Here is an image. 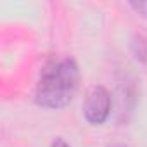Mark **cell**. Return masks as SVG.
<instances>
[{"mask_svg": "<svg viewBox=\"0 0 147 147\" xmlns=\"http://www.w3.org/2000/svg\"><path fill=\"white\" fill-rule=\"evenodd\" d=\"M78 82L80 69L75 61L69 57L52 59L40 75L35 100L38 106L49 109H61L67 106L75 97Z\"/></svg>", "mask_w": 147, "mask_h": 147, "instance_id": "6da1fadb", "label": "cell"}, {"mask_svg": "<svg viewBox=\"0 0 147 147\" xmlns=\"http://www.w3.org/2000/svg\"><path fill=\"white\" fill-rule=\"evenodd\" d=\"M111 111V95L104 87H92L87 92L85 104H83V114L85 119L92 125H102Z\"/></svg>", "mask_w": 147, "mask_h": 147, "instance_id": "7a4b0ae2", "label": "cell"}, {"mask_svg": "<svg viewBox=\"0 0 147 147\" xmlns=\"http://www.w3.org/2000/svg\"><path fill=\"white\" fill-rule=\"evenodd\" d=\"M130 49H131V54L137 61L140 62H147V40L144 35L140 33H135L131 36V42H130Z\"/></svg>", "mask_w": 147, "mask_h": 147, "instance_id": "3957f363", "label": "cell"}, {"mask_svg": "<svg viewBox=\"0 0 147 147\" xmlns=\"http://www.w3.org/2000/svg\"><path fill=\"white\" fill-rule=\"evenodd\" d=\"M130 7H131L133 11H137L140 16L147 18V2H131Z\"/></svg>", "mask_w": 147, "mask_h": 147, "instance_id": "277c9868", "label": "cell"}, {"mask_svg": "<svg viewBox=\"0 0 147 147\" xmlns=\"http://www.w3.org/2000/svg\"><path fill=\"white\" fill-rule=\"evenodd\" d=\"M50 147H69V145H67L62 138H55V140L52 142V145H50Z\"/></svg>", "mask_w": 147, "mask_h": 147, "instance_id": "5b68a950", "label": "cell"}, {"mask_svg": "<svg viewBox=\"0 0 147 147\" xmlns=\"http://www.w3.org/2000/svg\"><path fill=\"white\" fill-rule=\"evenodd\" d=\"M109 147H126L125 144H113V145H109Z\"/></svg>", "mask_w": 147, "mask_h": 147, "instance_id": "8992f818", "label": "cell"}]
</instances>
